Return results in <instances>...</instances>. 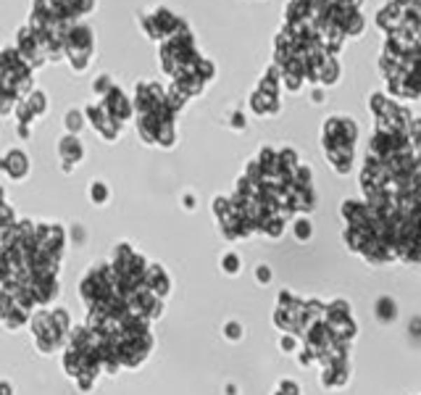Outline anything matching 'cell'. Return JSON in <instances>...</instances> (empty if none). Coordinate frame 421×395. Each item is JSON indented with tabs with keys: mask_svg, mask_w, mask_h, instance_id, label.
Returning a JSON list of instances; mask_svg holds the SVG:
<instances>
[{
	"mask_svg": "<svg viewBox=\"0 0 421 395\" xmlns=\"http://www.w3.org/2000/svg\"><path fill=\"white\" fill-rule=\"evenodd\" d=\"M347 248L364 256L374 266L400 261V240L387 221H382L366 200H345L343 203Z\"/></svg>",
	"mask_w": 421,
	"mask_h": 395,
	"instance_id": "cell-2",
	"label": "cell"
},
{
	"mask_svg": "<svg viewBox=\"0 0 421 395\" xmlns=\"http://www.w3.org/2000/svg\"><path fill=\"white\" fill-rule=\"evenodd\" d=\"M0 395H11V387H8V384H0Z\"/></svg>",
	"mask_w": 421,
	"mask_h": 395,
	"instance_id": "cell-32",
	"label": "cell"
},
{
	"mask_svg": "<svg viewBox=\"0 0 421 395\" xmlns=\"http://www.w3.org/2000/svg\"><path fill=\"white\" fill-rule=\"evenodd\" d=\"M224 335H227L229 340H240V335H242V332H240V324H227V327H224Z\"/></svg>",
	"mask_w": 421,
	"mask_h": 395,
	"instance_id": "cell-29",
	"label": "cell"
},
{
	"mask_svg": "<svg viewBox=\"0 0 421 395\" xmlns=\"http://www.w3.org/2000/svg\"><path fill=\"white\" fill-rule=\"evenodd\" d=\"M295 235H298V240H308L311 237V221L308 219L295 221Z\"/></svg>",
	"mask_w": 421,
	"mask_h": 395,
	"instance_id": "cell-27",
	"label": "cell"
},
{
	"mask_svg": "<svg viewBox=\"0 0 421 395\" xmlns=\"http://www.w3.org/2000/svg\"><path fill=\"white\" fill-rule=\"evenodd\" d=\"M64 372L71 377V382H74L82 393H90L97 380V374H103L95 335H92L85 324H82V327H74L69 332V338H66Z\"/></svg>",
	"mask_w": 421,
	"mask_h": 395,
	"instance_id": "cell-4",
	"label": "cell"
},
{
	"mask_svg": "<svg viewBox=\"0 0 421 395\" xmlns=\"http://www.w3.org/2000/svg\"><path fill=\"white\" fill-rule=\"evenodd\" d=\"M58 155H61V161L66 164V172H71V166L85 158V145L79 143L76 134H66V137H61V143H58Z\"/></svg>",
	"mask_w": 421,
	"mask_h": 395,
	"instance_id": "cell-19",
	"label": "cell"
},
{
	"mask_svg": "<svg viewBox=\"0 0 421 395\" xmlns=\"http://www.w3.org/2000/svg\"><path fill=\"white\" fill-rule=\"evenodd\" d=\"M24 103H27V109L32 111L34 119H37V116H43L45 111H48V95H45V92H40V90H37V92H32V95H27V98H24Z\"/></svg>",
	"mask_w": 421,
	"mask_h": 395,
	"instance_id": "cell-21",
	"label": "cell"
},
{
	"mask_svg": "<svg viewBox=\"0 0 421 395\" xmlns=\"http://www.w3.org/2000/svg\"><path fill=\"white\" fill-rule=\"evenodd\" d=\"M161 58V71L169 79L184 77V74H198V64L203 55L198 53V45H195L193 29L187 27L182 32L166 37L158 50Z\"/></svg>",
	"mask_w": 421,
	"mask_h": 395,
	"instance_id": "cell-6",
	"label": "cell"
},
{
	"mask_svg": "<svg viewBox=\"0 0 421 395\" xmlns=\"http://www.w3.org/2000/svg\"><path fill=\"white\" fill-rule=\"evenodd\" d=\"M258 279H261V282H269V279H271L269 266H258Z\"/></svg>",
	"mask_w": 421,
	"mask_h": 395,
	"instance_id": "cell-30",
	"label": "cell"
},
{
	"mask_svg": "<svg viewBox=\"0 0 421 395\" xmlns=\"http://www.w3.org/2000/svg\"><path fill=\"white\" fill-rule=\"evenodd\" d=\"M140 27L151 40H158V43H163L166 37H172V34L187 29V24H184L174 11H169V8H156L153 13L140 16Z\"/></svg>",
	"mask_w": 421,
	"mask_h": 395,
	"instance_id": "cell-11",
	"label": "cell"
},
{
	"mask_svg": "<svg viewBox=\"0 0 421 395\" xmlns=\"http://www.w3.org/2000/svg\"><path fill=\"white\" fill-rule=\"evenodd\" d=\"M387 82L389 95L395 100H416L421 92V79H419V66L413 69H403V71H395V74H387L385 77Z\"/></svg>",
	"mask_w": 421,
	"mask_h": 395,
	"instance_id": "cell-12",
	"label": "cell"
},
{
	"mask_svg": "<svg viewBox=\"0 0 421 395\" xmlns=\"http://www.w3.org/2000/svg\"><path fill=\"white\" fill-rule=\"evenodd\" d=\"M66 253L61 224L13 221L0 232V285L32 314L58 298V266Z\"/></svg>",
	"mask_w": 421,
	"mask_h": 395,
	"instance_id": "cell-1",
	"label": "cell"
},
{
	"mask_svg": "<svg viewBox=\"0 0 421 395\" xmlns=\"http://www.w3.org/2000/svg\"><path fill=\"white\" fill-rule=\"evenodd\" d=\"M347 380H350V361L347 359L322 366V384L326 390H340L347 384Z\"/></svg>",
	"mask_w": 421,
	"mask_h": 395,
	"instance_id": "cell-17",
	"label": "cell"
},
{
	"mask_svg": "<svg viewBox=\"0 0 421 395\" xmlns=\"http://www.w3.org/2000/svg\"><path fill=\"white\" fill-rule=\"evenodd\" d=\"M132 111L142 143L158 145V148H172L177 143V127H174L177 113L166 103V90L158 82H137Z\"/></svg>",
	"mask_w": 421,
	"mask_h": 395,
	"instance_id": "cell-3",
	"label": "cell"
},
{
	"mask_svg": "<svg viewBox=\"0 0 421 395\" xmlns=\"http://www.w3.org/2000/svg\"><path fill=\"white\" fill-rule=\"evenodd\" d=\"M221 266H224V272H227V275H237L240 272V256L237 253H227V256L221 258Z\"/></svg>",
	"mask_w": 421,
	"mask_h": 395,
	"instance_id": "cell-26",
	"label": "cell"
},
{
	"mask_svg": "<svg viewBox=\"0 0 421 395\" xmlns=\"http://www.w3.org/2000/svg\"><path fill=\"white\" fill-rule=\"evenodd\" d=\"M92 50H95V37H92V29H90L85 22H74L69 29H66L64 58L69 61V66H71L74 71H85L87 66H90Z\"/></svg>",
	"mask_w": 421,
	"mask_h": 395,
	"instance_id": "cell-9",
	"label": "cell"
},
{
	"mask_svg": "<svg viewBox=\"0 0 421 395\" xmlns=\"http://www.w3.org/2000/svg\"><path fill=\"white\" fill-rule=\"evenodd\" d=\"M235 127H237V130L245 127V116H242V113H235Z\"/></svg>",
	"mask_w": 421,
	"mask_h": 395,
	"instance_id": "cell-31",
	"label": "cell"
},
{
	"mask_svg": "<svg viewBox=\"0 0 421 395\" xmlns=\"http://www.w3.org/2000/svg\"><path fill=\"white\" fill-rule=\"evenodd\" d=\"M85 119L90 121V127L106 140V143H113L116 137L121 134V127L116 124V121L111 119L106 111L100 109V103H90L85 109Z\"/></svg>",
	"mask_w": 421,
	"mask_h": 395,
	"instance_id": "cell-15",
	"label": "cell"
},
{
	"mask_svg": "<svg viewBox=\"0 0 421 395\" xmlns=\"http://www.w3.org/2000/svg\"><path fill=\"white\" fill-rule=\"evenodd\" d=\"M32 321L34 345L40 353H58L66 345V338L71 332V317L66 314V308H48V311H37Z\"/></svg>",
	"mask_w": 421,
	"mask_h": 395,
	"instance_id": "cell-7",
	"label": "cell"
},
{
	"mask_svg": "<svg viewBox=\"0 0 421 395\" xmlns=\"http://www.w3.org/2000/svg\"><path fill=\"white\" fill-rule=\"evenodd\" d=\"M32 90V69L24 64L13 48L0 50V92L11 100H24Z\"/></svg>",
	"mask_w": 421,
	"mask_h": 395,
	"instance_id": "cell-8",
	"label": "cell"
},
{
	"mask_svg": "<svg viewBox=\"0 0 421 395\" xmlns=\"http://www.w3.org/2000/svg\"><path fill=\"white\" fill-rule=\"evenodd\" d=\"M326 161L332 164L337 174H350L356 161L358 124L350 116H329L322 130Z\"/></svg>",
	"mask_w": 421,
	"mask_h": 395,
	"instance_id": "cell-5",
	"label": "cell"
},
{
	"mask_svg": "<svg viewBox=\"0 0 421 395\" xmlns=\"http://www.w3.org/2000/svg\"><path fill=\"white\" fill-rule=\"evenodd\" d=\"M377 317L382 319V321H392V319H395V303H392L389 298H382L377 303Z\"/></svg>",
	"mask_w": 421,
	"mask_h": 395,
	"instance_id": "cell-24",
	"label": "cell"
},
{
	"mask_svg": "<svg viewBox=\"0 0 421 395\" xmlns=\"http://www.w3.org/2000/svg\"><path fill=\"white\" fill-rule=\"evenodd\" d=\"M279 74L277 69L269 66L266 74L261 77L256 92L250 95V109L256 116H271V113H279Z\"/></svg>",
	"mask_w": 421,
	"mask_h": 395,
	"instance_id": "cell-10",
	"label": "cell"
},
{
	"mask_svg": "<svg viewBox=\"0 0 421 395\" xmlns=\"http://www.w3.org/2000/svg\"><path fill=\"white\" fill-rule=\"evenodd\" d=\"M90 198H92V203L103 206V203L109 200V187L103 185V182H92V187H90Z\"/></svg>",
	"mask_w": 421,
	"mask_h": 395,
	"instance_id": "cell-25",
	"label": "cell"
},
{
	"mask_svg": "<svg viewBox=\"0 0 421 395\" xmlns=\"http://www.w3.org/2000/svg\"><path fill=\"white\" fill-rule=\"evenodd\" d=\"M29 317L32 314L19 306L8 290H0V324H6L13 332V329H22L29 321Z\"/></svg>",
	"mask_w": 421,
	"mask_h": 395,
	"instance_id": "cell-16",
	"label": "cell"
},
{
	"mask_svg": "<svg viewBox=\"0 0 421 395\" xmlns=\"http://www.w3.org/2000/svg\"><path fill=\"white\" fill-rule=\"evenodd\" d=\"M111 88H113V82H111V77H106V74H103V77H97L95 85H92V90H95L97 98H100V95H106Z\"/></svg>",
	"mask_w": 421,
	"mask_h": 395,
	"instance_id": "cell-28",
	"label": "cell"
},
{
	"mask_svg": "<svg viewBox=\"0 0 421 395\" xmlns=\"http://www.w3.org/2000/svg\"><path fill=\"white\" fill-rule=\"evenodd\" d=\"M13 50L19 53V58H22L24 64L29 66L32 71L45 64L43 48H40V43H37V37L32 34V29H29V27H22V29L16 32V48H13Z\"/></svg>",
	"mask_w": 421,
	"mask_h": 395,
	"instance_id": "cell-14",
	"label": "cell"
},
{
	"mask_svg": "<svg viewBox=\"0 0 421 395\" xmlns=\"http://www.w3.org/2000/svg\"><path fill=\"white\" fill-rule=\"evenodd\" d=\"M0 172H6L11 179H24V176L29 174V158H27L24 151L13 148V151H8V153L0 158Z\"/></svg>",
	"mask_w": 421,
	"mask_h": 395,
	"instance_id": "cell-18",
	"label": "cell"
},
{
	"mask_svg": "<svg viewBox=\"0 0 421 395\" xmlns=\"http://www.w3.org/2000/svg\"><path fill=\"white\" fill-rule=\"evenodd\" d=\"M66 127H69L71 134H76V132L85 127V113H82V111H76V109L69 111V113H66Z\"/></svg>",
	"mask_w": 421,
	"mask_h": 395,
	"instance_id": "cell-23",
	"label": "cell"
},
{
	"mask_svg": "<svg viewBox=\"0 0 421 395\" xmlns=\"http://www.w3.org/2000/svg\"><path fill=\"white\" fill-rule=\"evenodd\" d=\"M13 221H16V214H13V209L6 203V195H3V190H0V232L8 230Z\"/></svg>",
	"mask_w": 421,
	"mask_h": 395,
	"instance_id": "cell-22",
	"label": "cell"
},
{
	"mask_svg": "<svg viewBox=\"0 0 421 395\" xmlns=\"http://www.w3.org/2000/svg\"><path fill=\"white\" fill-rule=\"evenodd\" d=\"M148 287H151L158 298H163V300L172 296V277L166 275L163 266H158V263H151V266H148Z\"/></svg>",
	"mask_w": 421,
	"mask_h": 395,
	"instance_id": "cell-20",
	"label": "cell"
},
{
	"mask_svg": "<svg viewBox=\"0 0 421 395\" xmlns=\"http://www.w3.org/2000/svg\"><path fill=\"white\" fill-rule=\"evenodd\" d=\"M97 103H100V109L106 111V113H109L111 119L116 121L119 127H124V124L134 116V111H132V100L127 98V92H124L121 88H116V85H113L106 95H100Z\"/></svg>",
	"mask_w": 421,
	"mask_h": 395,
	"instance_id": "cell-13",
	"label": "cell"
}]
</instances>
